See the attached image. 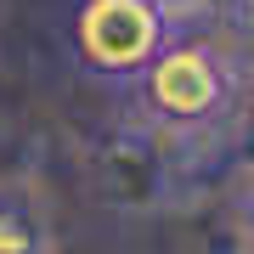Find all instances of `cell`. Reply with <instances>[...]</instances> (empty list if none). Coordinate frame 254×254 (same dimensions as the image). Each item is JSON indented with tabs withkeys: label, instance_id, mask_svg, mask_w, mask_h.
<instances>
[{
	"label": "cell",
	"instance_id": "obj_1",
	"mask_svg": "<svg viewBox=\"0 0 254 254\" xmlns=\"http://www.w3.org/2000/svg\"><path fill=\"white\" fill-rule=\"evenodd\" d=\"M141 102L170 136H203L237 102V68L209 40H170L164 57L141 73Z\"/></svg>",
	"mask_w": 254,
	"mask_h": 254
},
{
	"label": "cell",
	"instance_id": "obj_2",
	"mask_svg": "<svg viewBox=\"0 0 254 254\" xmlns=\"http://www.w3.org/2000/svg\"><path fill=\"white\" fill-rule=\"evenodd\" d=\"M175 40V17L158 0H79L73 11V57L85 73L113 85H141V73Z\"/></svg>",
	"mask_w": 254,
	"mask_h": 254
},
{
	"label": "cell",
	"instance_id": "obj_3",
	"mask_svg": "<svg viewBox=\"0 0 254 254\" xmlns=\"http://www.w3.org/2000/svg\"><path fill=\"white\" fill-rule=\"evenodd\" d=\"M170 153H164V141L153 136H108L96 147L91 158V175H96V198L108 209H125V215H141V209L164 203V192H170Z\"/></svg>",
	"mask_w": 254,
	"mask_h": 254
},
{
	"label": "cell",
	"instance_id": "obj_4",
	"mask_svg": "<svg viewBox=\"0 0 254 254\" xmlns=\"http://www.w3.org/2000/svg\"><path fill=\"white\" fill-rule=\"evenodd\" d=\"M0 254H57L46 209L17 187H0Z\"/></svg>",
	"mask_w": 254,
	"mask_h": 254
},
{
	"label": "cell",
	"instance_id": "obj_5",
	"mask_svg": "<svg viewBox=\"0 0 254 254\" xmlns=\"http://www.w3.org/2000/svg\"><path fill=\"white\" fill-rule=\"evenodd\" d=\"M226 215H232L237 237L254 249V164H243V170L232 175V187H226Z\"/></svg>",
	"mask_w": 254,
	"mask_h": 254
},
{
	"label": "cell",
	"instance_id": "obj_6",
	"mask_svg": "<svg viewBox=\"0 0 254 254\" xmlns=\"http://www.w3.org/2000/svg\"><path fill=\"white\" fill-rule=\"evenodd\" d=\"M158 6H164V11H170V17H175V23H181V17H198V11H215V6H220V0H158Z\"/></svg>",
	"mask_w": 254,
	"mask_h": 254
}]
</instances>
